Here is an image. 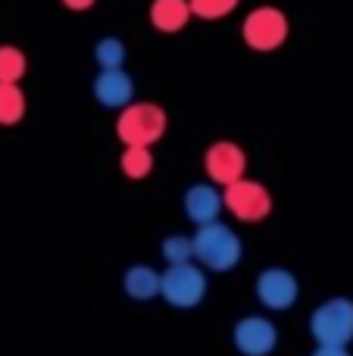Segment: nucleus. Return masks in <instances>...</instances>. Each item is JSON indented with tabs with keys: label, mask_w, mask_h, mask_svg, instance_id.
Segmentation results:
<instances>
[{
	"label": "nucleus",
	"mask_w": 353,
	"mask_h": 356,
	"mask_svg": "<svg viewBox=\"0 0 353 356\" xmlns=\"http://www.w3.org/2000/svg\"><path fill=\"white\" fill-rule=\"evenodd\" d=\"M194 259L204 263V269L210 272H231L238 269L244 257V244L235 234V228H229L225 222H206V225H197L194 232Z\"/></svg>",
	"instance_id": "obj_1"
},
{
	"label": "nucleus",
	"mask_w": 353,
	"mask_h": 356,
	"mask_svg": "<svg viewBox=\"0 0 353 356\" xmlns=\"http://www.w3.org/2000/svg\"><path fill=\"white\" fill-rule=\"evenodd\" d=\"M122 288L131 300H150L160 294V272L150 266H131L122 275Z\"/></svg>",
	"instance_id": "obj_13"
},
{
	"label": "nucleus",
	"mask_w": 353,
	"mask_h": 356,
	"mask_svg": "<svg viewBox=\"0 0 353 356\" xmlns=\"http://www.w3.org/2000/svg\"><path fill=\"white\" fill-rule=\"evenodd\" d=\"M25 69H28V60H25V54L19 47H13V44H0V81H13V85H19L25 75Z\"/></svg>",
	"instance_id": "obj_16"
},
{
	"label": "nucleus",
	"mask_w": 353,
	"mask_h": 356,
	"mask_svg": "<svg viewBox=\"0 0 353 356\" xmlns=\"http://www.w3.org/2000/svg\"><path fill=\"white\" fill-rule=\"evenodd\" d=\"M231 341H235L238 353L244 356H269L279 347V328L266 316H244L238 319Z\"/></svg>",
	"instance_id": "obj_8"
},
{
	"label": "nucleus",
	"mask_w": 353,
	"mask_h": 356,
	"mask_svg": "<svg viewBox=\"0 0 353 356\" xmlns=\"http://www.w3.org/2000/svg\"><path fill=\"white\" fill-rule=\"evenodd\" d=\"M225 203H222V191H216L213 184H191L185 191V213L194 225H206V222H216L222 216Z\"/></svg>",
	"instance_id": "obj_11"
},
{
	"label": "nucleus",
	"mask_w": 353,
	"mask_h": 356,
	"mask_svg": "<svg viewBox=\"0 0 353 356\" xmlns=\"http://www.w3.org/2000/svg\"><path fill=\"white\" fill-rule=\"evenodd\" d=\"M297 294H300L297 275L281 269V266H269V269H263L260 278H256V300L266 309H272V313L291 309L294 303H297Z\"/></svg>",
	"instance_id": "obj_7"
},
{
	"label": "nucleus",
	"mask_w": 353,
	"mask_h": 356,
	"mask_svg": "<svg viewBox=\"0 0 353 356\" xmlns=\"http://www.w3.org/2000/svg\"><path fill=\"white\" fill-rule=\"evenodd\" d=\"M313 356H350L347 347H329V344H316Z\"/></svg>",
	"instance_id": "obj_20"
},
{
	"label": "nucleus",
	"mask_w": 353,
	"mask_h": 356,
	"mask_svg": "<svg viewBox=\"0 0 353 356\" xmlns=\"http://www.w3.org/2000/svg\"><path fill=\"white\" fill-rule=\"evenodd\" d=\"M241 0H188L191 6V16H200V19H222L229 16Z\"/></svg>",
	"instance_id": "obj_19"
},
{
	"label": "nucleus",
	"mask_w": 353,
	"mask_h": 356,
	"mask_svg": "<svg viewBox=\"0 0 353 356\" xmlns=\"http://www.w3.org/2000/svg\"><path fill=\"white\" fill-rule=\"evenodd\" d=\"M119 169L129 178H147L154 172V154L150 147H125L119 156Z\"/></svg>",
	"instance_id": "obj_15"
},
{
	"label": "nucleus",
	"mask_w": 353,
	"mask_h": 356,
	"mask_svg": "<svg viewBox=\"0 0 353 356\" xmlns=\"http://www.w3.org/2000/svg\"><path fill=\"white\" fill-rule=\"evenodd\" d=\"M241 35L250 50H260V54L279 50L288 41V16L281 10H275V6H260V10L247 13Z\"/></svg>",
	"instance_id": "obj_6"
},
{
	"label": "nucleus",
	"mask_w": 353,
	"mask_h": 356,
	"mask_svg": "<svg viewBox=\"0 0 353 356\" xmlns=\"http://www.w3.org/2000/svg\"><path fill=\"white\" fill-rule=\"evenodd\" d=\"M94 100L106 110H122L135 100V81L125 69H100L94 79Z\"/></svg>",
	"instance_id": "obj_10"
},
{
	"label": "nucleus",
	"mask_w": 353,
	"mask_h": 356,
	"mask_svg": "<svg viewBox=\"0 0 353 356\" xmlns=\"http://www.w3.org/2000/svg\"><path fill=\"white\" fill-rule=\"evenodd\" d=\"M160 253H163V259H166L169 266L191 263L194 259V241L188 238V234H169V238L163 241Z\"/></svg>",
	"instance_id": "obj_17"
},
{
	"label": "nucleus",
	"mask_w": 353,
	"mask_h": 356,
	"mask_svg": "<svg viewBox=\"0 0 353 356\" xmlns=\"http://www.w3.org/2000/svg\"><path fill=\"white\" fill-rule=\"evenodd\" d=\"M63 6H66V10H75V13H85L94 6V0H63Z\"/></svg>",
	"instance_id": "obj_21"
},
{
	"label": "nucleus",
	"mask_w": 353,
	"mask_h": 356,
	"mask_svg": "<svg viewBox=\"0 0 353 356\" xmlns=\"http://www.w3.org/2000/svg\"><path fill=\"white\" fill-rule=\"evenodd\" d=\"M188 19H191L188 0H154V6H150V25L156 31H166V35L181 31Z\"/></svg>",
	"instance_id": "obj_12"
},
{
	"label": "nucleus",
	"mask_w": 353,
	"mask_h": 356,
	"mask_svg": "<svg viewBox=\"0 0 353 356\" xmlns=\"http://www.w3.org/2000/svg\"><path fill=\"white\" fill-rule=\"evenodd\" d=\"M94 60L100 69H122L125 63V44L119 38H100L94 47Z\"/></svg>",
	"instance_id": "obj_18"
},
{
	"label": "nucleus",
	"mask_w": 353,
	"mask_h": 356,
	"mask_svg": "<svg viewBox=\"0 0 353 356\" xmlns=\"http://www.w3.org/2000/svg\"><path fill=\"white\" fill-rule=\"evenodd\" d=\"M160 297L175 309H194L206 297V272L194 263L169 266L160 275Z\"/></svg>",
	"instance_id": "obj_4"
},
{
	"label": "nucleus",
	"mask_w": 353,
	"mask_h": 356,
	"mask_svg": "<svg viewBox=\"0 0 353 356\" xmlns=\"http://www.w3.org/2000/svg\"><path fill=\"white\" fill-rule=\"evenodd\" d=\"M166 110L156 104H135L122 106L116 119V135L125 147H154L166 135Z\"/></svg>",
	"instance_id": "obj_2"
},
{
	"label": "nucleus",
	"mask_w": 353,
	"mask_h": 356,
	"mask_svg": "<svg viewBox=\"0 0 353 356\" xmlns=\"http://www.w3.org/2000/svg\"><path fill=\"white\" fill-rule=\"evenodd\" d=\"M25 116V94L13 81H0V125H16Z\"/></svg>",
	"instance_id": "obj_14"
},
{
	"label": "nucleus",
	"mask_w": 353,
	"mask_h": 356,
	"mask_svg": "<svg viewBox=\"0 0 353 356\" xmlns=\"http://www.w3.org/2000/svg\"><path fill=\"white\" fill-rule=\"evenodd\" d=\"M222 203L241 222H263L272 213V194H269L266 184L254 181V178H238V181L225 184Z\"/></svg>",
	"instance_id": "obj_5"
},
{
	"label": "nucleus",
	"mask_w": 353,
	"mask_h": 356,
	"mask_svg": "<svg viewBox=\"0 0 353 356\" xmlns=\"http://www.w3.org/2000/svg\"><path fill=\"white\" fill-rule=\"evenodd\" d=\"M204 163H206V175H210L216 184H222V188L231 181H238V178H244V169H247V156H244V150L238 147L235 141L210 144Z\"/></svg>",
	"instance_id": "obj_9"
},
{
	"label": "nucleus",
	"mask_w": 353,
	"mask_h": 356,
	"mask_svg": "<svg viewBox=\"0 0 353 356\" xmlns=\"http://www.w3.org/2000/svg\"><path fill=\"white\" fill-rule=\"evenodd\" d=\"M310 334L316 344L347 347L353 341V300L347 297L322 300L310 316Z\"/></svg>",
	"instance_id": "obj_3"
}]
</instances>
